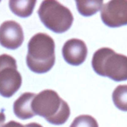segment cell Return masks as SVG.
Here are the masks:
<instances>
[{
	"label": "cell",
	"mask_w": 127,
	"mask_h": 127,
	"mask_svg": "<svg viewBox=\"0 0 127 127\" xmlns=\"http://www.w3.org/2000/svg\"><path fill=\"white\" fill-rule=\"evenodd\" d=\"M6 120V117L3 112H0V127L4 124Z\"/></svg>",
	"instance_id": "obj_16"
},
{
	"label": "cell",
	"mask_w": 127,
	"mask_h": 127,
	"mask_svg": "<svg viewBox=\"0 0 127 127\" xmlns=\"http://www.w3.org/2000/svg\"><path fill=\"white\" fill-rule=\"evenodd\" d=\"M24 37L21 25L14 21H6L0 26V44L7 49L18 48Z\"/></svg>",
	"instance_id": "obj_7"
},
{
	"label": "cell",
	"mask_w": 127,
	"mask_h": 127,
	"mask_svg": "<svg viewBox=\"0 0 127 127\" xmlns=\"http://www.w3.org/2000/svg\"><path fill=\"white\" fill-rule=\"evenodd\" d=\"M112 99L115 106L122 111L127 112V85H119L114 91Z\"/></svg>",
	"instance_id": "obj_12"
},
{
	"label": "cell",
	"mask_w": 127,
	"mask_h": 127,
	"mask_svg": "<svg viewBox=\"0 0 127 127\" xmlns=\"http://www.w3.org/2000/svg\"><path fill=\"white\" fill-rule=\"evenodd\" d=\"M55 42L45 33H37L28 43L26 57L27 66L36 73H45L50 70L55 62Z\"/></svg>",
	"instance_id": "obj_2"
},
{
	"label": "cell",
	"mask_w": 127,
	"mask_h": 127,
	"mask_svg": "<svg viewBox=\"0 0 127 127\" xmlns=\"http://www.w3.org/2000/svg\"><path fill=\"white\" fill-rule=\"evenodd\" d=\"M76 3L78 11L81 14L84 16H91L101 9L104 1L100 0L76 1Z\"/></svg>",
	"instance_id": "obj_11"
},
{
	"label": "cell",
	"mask_w": 127,
	"mask_h": 127,
	"mask_svg": "<svg viewBox=\"0 0 127 127\" xmlns=\"http://www.w3.org/2000/svg\"><path fill=\"white\" fill-rule=\"evenodd\" d=\"M100 16L109 27L127 25V0H113L104 4L100 9Z\"/></svg>",
	"instance_id": "obj_6"
},
{
	"label": "cell",
	"mask_w": 127,
	"mask_h": 127,
	"mask_svg": "<svg viewBox=\"0 0 127 127\" xmlns=\"http://www.w3.org/2000/svg\"><path fill=\"white\" fill-rule=\"evenodd\" d=\"M64 60L69 64L78 66L85 61L88 48L85 42L78 38H71L65 42L62 48Z\"/></svg>",
	"instance_id": "obj_8"
},
{
	"label": "cell",
	"mask_w": 127,
	"mask_h": 127,
	"mask_svg": "<svg viewBox=\"0 0 127 127\" xmlns=\"http://www.w3.org/2000/svg\"><path fill=\"white\" fill-rule=\"evenodd\" d=\"M92 66L97 74L115 81L127 80V57L104 47L94 53Z\"/></svg>",
	"instance_id": "obj_3"
},
{
	"label": "cell",
	"mask_w": 127,
	"mask_h": 127,
	"mask_svg": "<svg viewBox=\"0 0 127 127\" xmlns=\"http://www.w3.org/2000/svg\"><path fill=\"white\" fill-rule=\"evenodd\" d=\"M24 127H43L41 125L37 124V123H30V124H27L24 126Z\"/></svg>",
	"instance_id": "obj_15"
},
{
	"label": "cell",
	"mask_w": 127,
	"mask_h": 127,
	"mask_svg": "<svg viewBox=\"0 0 127 127\" xmlns=\"http://www.w3.org/2000/svg\"><path fill=\"white\" fill-rule=\"evenodd\" d=\"M38 14L42 23L55 33H63L72 26L73 16L68 7L58 1L46 0L41 3Z\"/></svg>",
	"instance_id": "obj_4"
},
{
	"label": "cell",
	"mask_w": 127,
	"mask_h": 127,
	"mask_svg": "<svg viewBox=\"0 0 127 127\" xmlns=\"http://www.w3.org/2000/svg\"><path fill=\"white\" fill-rule=\"evenodd\" d=\"M1 127H24V126L20 123L16 122L15 121H10Z\"/></svg>",
	"instance_id": "obj_14"
},
{
	"label": "cell",
	"mask_w": 127,
	"mask_h": 127,
	"mask_svg": "<svg viewBox=\"0 0 127 127\" xmlns=\"http://www.w3.org/2000/svg\"><path fill=\"white\" fill-rule=\"evenodd\" d=\"M31 107L35 115L45 118L53 125L64 124L70 115V109L66 102L57 92L51 89H46L35 94Z\"/></svg>",
	"instance_id": "obj_1"
},
{
	"label": "cell",
	"mask_w": 127,
	"mask_h": 127,
	"mask_svg": "<svg viewBox=\"0 0 127 127\" xmlns=\"http://www.w3.org/2000/svg\"><path fill=\"white\" fill-rule=\"evenodd\" d=\"M36 1L32 0H11L9 1L11 11L21 17H27L32 14Z\"/></svg>",
	"instance_id": "obj_10"
},
{
	"label": "cell",
	"mask_w": 127,
	"mask_h": 127,
	"mask_svg": "<svg viewBox=\"0 0 127 127\" xmlns=\"http://www.w3.org/2000/svg\"><path fill=\"white\" fill-rule=\"evenodd\" d=\"M35 95V94L32 93H25L14 102V112L17 117L22 120H27L35 115L31 107Z\"/></svg>",
	"instance_id": "obj_9"
},
{
	"label": "cell",
	"mask_w": 127,
	"mask_h": 127,
	"mask_svg": "<svg viewBox=\"0 0 127 127\" xmlns=\"http://www.w3.org/2000/svg\"><path fill=\"white\" fill-rule=\"evenodd\" d=\"M70 127H99L97 120L93 117L81 115L75 118Z\"/></svg>",
	"instance_id": "obj_13"
},
{
	"label": "cell",
	"mask_w": 127,
	"mask_h": 127,
	"mask_svg": "<svg viewBox=\"0 0 127 127\" xmlns=\"http://www.w3.org/2000/svg\"><path fill=\"white\" fill-rule=\"evenodd\" d=\"M15 58L7 54L0 55V94L11 97L21 88L22 76L17 71Z\"/></svg>",
	"instance_id": "obj_5"
}]
</instances>
